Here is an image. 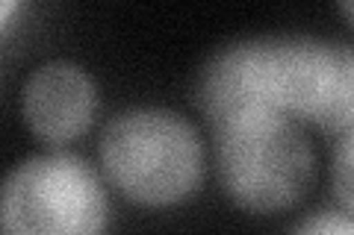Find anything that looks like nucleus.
Returning a JSON list of instances; mask_svg holds the SVG:
<instances>
[{
	"label": "nucleus",
	"mask_w": 354,
	"mask_h": 235,
	"mask_svg": "<svg viewBox=\"0 0 354 235\" xmlns=\"http://www.w3.org/2000/svg\"><path fill=\"white\" fill-rule=\"evenodd\" d=\"M97 112V85L80 65L48 62L36 68L21 92V115L30 132L44 144H68L92 127Z\"/></svg>",
	"instance_id": "5"
},
{
	"label": "nucleus",
	"mask_w": 354,
	"mask_h": 235,
	"mask_svg": "<svg viewBox=\"0 0 354 235\" xmlns=\"http://www.w3.org/2000/svg\"><path fill=\"white\" fill-rule=\"evenodd\" d=\"M207 124L242 106L278 109L322 132L354 130V48L313 36H257L216 50L198 74Z\"/></svg>",
	"instance_id": "1"
},
{
	"label": "nucleus",
	"mask_w": 354,
	"mask_h": 235,
	"mask_svg": "<svg viewBox=\"0 0 354 235\" xmlns=\"http://www.w3.org/2000/svg\"><path fill=\"white\" fill-rule=\"evenodd\" d=\"M216 171L225 194L251 215H278L301 203L316 159L295 118L278 109L242 106L216 124Z\"/></svg>",
	"instance_id": "2"
},
{
	"label": "nucleus",
	"mask_w": 354,
	"mask_h": 235,
	"mask_svg": "<svg viewBox=\"0 0 354 235\" xmlns=\"http://www.w3.org/2000/svg\"><path fill=\"white\" fill-rule=\"evenodd\" d=\"M334 194L339 206L354 218V130L346 132L334 153Z\"/></svg>",
	"instance_id": "6"
},
{
	"label": "nucleus",
	"mask_w": 354,
	"mask_h": 235,
	"mask_svg": "<svg viewBox=\"0 0 354 235\" xmlns=\"http://www.w3.org/2000/svg\"><path fill=\"white\" fill-rule=\"evenodd\" d=\"M15 6H18V0H0V21H3V32L9 30V21H12V15H15Z\"/></svg>",
	"instance_id": "8"
},
{
	"label": "nucleus",
	"mask_w": 354,
	"mask_h": 235,
	"mask_svg": "<svg viewBox=\"0 0 354 235\" xmlns=\"http://www.w3.org/2000/svg\"><path fill=\"white\" fill-rule=\"evenodd\" d=\"M339 3V12H342V18L348 21V24L354 27V0H337Z\"/></svg>",
	"instance_id": "9"
},
{
	"label": "nucleus",
	"mask_w": 354,
	"mask_h": 235,
	"mask_svg": "<svg viewBox=\"0 0 354 235\" xmlns=\"http://www.w3.org/2000/svg\"><path fill=\"white\" fill-rule=\"evenodd\" d=\"M101 167L109 185L136 206H177L204 180L198 130L171 109H124L101 132Z\"/></svg>",
	"instance_id": "3"
},
{
	"label": "nucleus",
	"mask_w": 354,
	"mask_h": 235,
	"mask_svg": "<svg viewBox=\"0 0 354 235\" xmlns=\"http://www.w3.org/2000/svg\"><path fill=\"white\" fill-rule=\"evenodd\" d=\"M295 232H313V235L342 232V235H354V218H330V215H319V218H310V221H304V223H298Z\"/></svg>",
	"instance_id": "7"
},
{
	"label": "nucleus",
	"mask_w": 354,
	"mask_h": 235,
	"mask_svg": "<svg viewBox=\"0 0 354 235\" xmlns=\"http://www.w3.org/2000/svg\"><path fill=\"white\" fill-rule=\"evenodd\" d=\"M106 215L101 176L71 153L24 159L0 194V227L12 235H88L106 227Z\"/></svg>",
	"instance_id": "4"
}]
</instances>
